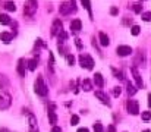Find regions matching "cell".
I'll return each mask as SVG.
<instances>
[{"mask_svg": "<svg viewBox=\"0 0 151 132\" xmlns=\"http://www.w3.org/2000/svg\"><path fill=\"white\" fill-rule=\"evenodd\" d=\"M137 91H138V87H137V85H134L131 81H128V82H126V92H128L129 95H135V94H137Z\"/></svg>", "mask_w": 151, "mask_h": 132, "instance_id": "cell-21", "label": "cell"}, {"mask_svg": "<svg viewBox=\"0 0 151 132\" xmlns=\"http://www.w3.org/2000/svg\"><path fill=\"white\" fill-rule=\"evenodd\" d=\"M139 32H141V27L139 25H132L131 27V34L132 35H139Z\"/></svg>", "mask_w": 151, "mask_h": 132, "instance_id": "cell-31", "label": "cell"}, {"mask_svg": "<svg viewBox=\"0 0 151 132\" xmlns=\"http://www.w3.org/2000/svg\"><path fill=\"white\" fill-rule=\"evenodd\" d=\"M131 74H132V76H134V79H135V82H137V87L144 88V81H142V78H141V75H139L138 68L132 66V68H131Z\"/></svg>", "mask_w": 151, "mask_h": 132, "instance_id": "cell-12", "label": "cell"}, {"mask_svg": "<svg viewBox=\"0 0 151 132\" xmlns=\"http://www.w3.org/2000/svg\"><path fill=\"white\" fill-rule=\"evenodd\" d=\"M111 72H113L114 78H117L119 81H123V79H125V75H123V72H122V71H117V69L111 68Z\"/></svg>", "mask_w": 151, "mask_h": 132, "instance_id": "cell-27", "label": "cell"}, {"mask_svg": "<svg viewBox=\"0 0 151 132\" xmlns=\"http://www.w3.org/2000/svg\"><path fill=\"white\" fill-rule=\"evenodd\" d=\"M38 10V0H27L24 4V16L32 18Z\"/></svg>", "mask_w": 151, "mask_h": 132, "instance_id": "cell-2", "label": "cell"}, {"mask_svg": "<svg viewBox=\"0 0 151 132\" xmlns=\"http://www.w3.org/2000/svg\"><path fill=\"white\" fill-rule=\"evenodd\" d=\"M126 110H128L129 115H132V116H138V115H139V104H138V101L129 98V100L126 101Z\"/></svg>", "mask_w": 151, "mask_h": 132, "instance_id": "cell-5", "label": "cell"}, {"mask_svg": "<svg viewBox=\"0 0 151 132\" xmlns=\"http://www.w3.org/2000/svg\"><path fill=\"white\" fill-rule=\"evenodd\" d=\"M62 31H63V24H62V21H60V19H54L53 24H51V28H50V37L59 35Z\"/></svg>", "mask_w": 151, "mask_h": 132, "instance_id": "cell-7", "label": "cell"}, {"mask_svg": "<svg viewBox=\"0 0 151 132\" xmlns=\"http://www.w3.org/2000/svg\"><path fill=\"white\" fill-rule=\"evenodd\" d=\"M125 132H126V131H125Z\"/></svg>", "mask_w": 151, "mask_h": 132, "instance_id": "cell-49", "label": "cell"}, {"mask_svg": "<svg viewBox=\"0 0 151 132\" xmlns=\"http://www.w3.org/2000/svg\"><path fill=\"white\" fill-rule=\"evenodd\" d=\"M107 132H116V126L114 125H109L107 126Z\"/></svg>", "mask_w": 151, "mask_h": 132, "instance_id": "cell-42", "label": "cell"}, {"mask_svg": "<svg viewBox=\"0 0 151 132\" xmlns=\"http://www.w3.org/2000/svg\"><path fill=\"white\" fill-rule=\"evenodd\" d=\"M27 71H28V68H27V60H25V59H19V60H18V65H16V72H18V75H19L21 78H25V76H27Z\"/></svg>", "mask_w": 151, "mask_h": 132, "instance_id": "cell-9", "label": "cell"}, {"mask_svg": "<svg viewBox=\"0 0 151 132\" xmlns=\"http://www.w3.org/2000/svg\"><path fill=\"white\" fill-rule=\"evenodd\" d=\"M129 9H132L134 13L139 15V13H142V3H132V4H129Z\"/></svg>", "mask_w": 151, "mask_h": 132, "instance_id": "cell-22", "label": "cell"}, {"mask_svg": "<svg viewBox=\"0 0 151 132\" xmlns=\"http://www.w3.org/2000/svg\"><path fill=\"white\" fill-rule=\"evenodd\" d=\"M28 132H40L38 125H37V118L32 113L28 115Z\"/></svg>", "mask_w": 151, "mask_h": 132, "instance_id": "cell-11", "label": "cell"}, {"mask_svg": "<svg viewBox=\"0 0 151 132\" xmlns=\"http://www.w3.org/2000/svg\"><path fill=\"white\" fill-rule=\"evenodd\" d=\"M10 22H12V19L7 13H0V24L1 25H10Z\"/></svg>", "mask_w": 151, "mask_h": 132, "instance_id": "cell-23", "label": "cell"}, {"mask_svg": "<svg viewBox=\"0 0 151 132\" xmlns=\"http://www.w3.org/2000/svg\"><path fill=\"white\" fill-rule=\"evenodd\" d=\"M51 132H62V128H60V126H53V128H51Z\"/></svg>", "mask_w": 151, "mask_h": 132, "instance_id": "cell-43", "label": "cell"}, {"mask_svg": "<svg viewBox=\"0 0 151 132\" xmlns=\"http://www.w3.org/2000/svg\"><path fill=\"white\" fill-rule=\"evenodd\" d=\"M34 91H35L40 97H46V95L49 94V87L46 85L43 75H38V76H37V79H35V82H34Z\"/></svg>", "mask_w": 151, "mask_h": 132, "instance_id": "cell-1", "label": "cell"}, {"mask_svg": "<svg viewBox=\"0 0 151 132\" xmlns=\"http://www.w3.org/2000/svg\"><path fill=\"white\" fill-rule=\"evenodd\" d=\"M66 62H68L69 66H73V65H75V56H73V54H68V56H66Z\"/></svg>", "mask_w": 151, "mask_h": 132, "instance_id": "cell-35", "label": "cell"}, {"mask_svg": "<svg viewBox=\"0 0 151 132\" xmlns=\"http://www.w3.org/2000/svg\"><path fill=\"white\" fill-rule=\"evenodd\" d=\"M99 41H100V44L103 45V47L110 45V38H109V35H107L106 32H103V31L99 32Z\"/></svg>", "mask_w": 151, "mask_h": 132, "instance_id": "cell-18", "label": "cell"}, {"mask_svg": "<svg viewBox=\"0 0 151 132\" xmlns=\"http://www.w3.org/2000/svg\"><path fill=\"white\" fill-rule=\"evenodd\" d=\"M110 15L111 16H117L119 15V7L117 6H111L110 7Z\"/></svg>", "mask_w": 151, "mask_h": 132, "instance_id": "cell-38", "label": "cell"}, {"mask_svg": "<svg viewBox=\"0 0 151 132\" xmlns=\"http://www.w3.org/2000/svg\"><path fill=\"white\" fill-rule=\"evenodd\" d=\"M141 1H145V0H141Z\"/></svg>", "mask_w": 151, "mask_h": 132, "instance_id": "cell-48", "label": "cell"}, {"mask_svg": "<svg viewBox=\"0 0 151 132\" xmlns=\"http://www.w3.org/2000/svg\"><path fill=\"white\" fill-rule=\"evenodd\" d=\"M141 19L144 22H151V12H142L141 13Z\"/></svg>", "mask_w": 151, "mask_h": 132, "instance_id": "cell-33", "label": "cell"}, {"mask_svg": "<svg viewBox=\"0 0 151 132\" xmlns=\"http://www.w3.org/2000/svg\"><path fill=\"white\" fill-rule=\"evenodd\" d=\"M59 13H60L62 16H68V15L73 13V9H72L70 3H69V1H62L60 6H59Z\"/></svg>", "mask_w": 151, "mask_h": 132, "instance_id": "cell-10", "label": "cell"}, {"mask_svg": "<svg viewBox=\"0 0 151 132\" xmlns=\"http://www.w3.org/2000/svg\"><path fill=\"white\" fill-rule=\"evenodd\" d=\"M0 132H10L7 128H0Z\"/></svg>", "mask_w": 151, "mask_h": 132, "instance_id": "cell-46", "label": "cell"}, {"mask_svg": "<svg viewBox=\"0 0 151 132\" xmlns=\"http://www.w3.org/2000/svg\"><path fill=\"white\" fill-rule=\"evenodd\" d=\"M47 69H49V72L51 75L54 74V57H53V54L50 51H49V66H47Z\"/></svg>", "mask_w": 151, "mask_h": 132, "instance_id": "cell-24", "label": "cell"}, {"mask_svg": "<svg viewBox=\"0 0 151 132\" xmlns=\"http://www.w3.org/2000/svg\"><path fill=\"white\" fill-rule=\"evenodd\" d=\"M3 7H4L7 12H15V10H16V4H15V1H6Z\"/></svg>", "mask_w": 151, "mask_h": 132, "instance_id": "cell-25", "label": "cell"}, {"mask_svg": "<svg viewBox=\"0 0 151 132\" xmlns=\"http://www.w3.org/2000/svg\"><path fill=\"white\" fill-rule=\"evenodd\" d=\"M81 88H82L85 92H90V91L93 89V81L88 79V78H85L84 81H81Z\"/></svg>", "mask_w": 151, "mask_h": 132, "instance_id": "cell-19", "label": "cell"}, {"mask_svg": "<svg viewBox=\"0 0 151 132\" xmlns=\"http://www.w3.org/2000/svg\"><path fill=\"white\" fill-rule=\"evenodd\" d=\"M49 122H50V125L56 126V123H57V116H56L54 112H49Z\"/></svg>", "mask_w": 151, "mask_h": 132, "instance_id": "cell-28", "label": "cell"}, {"mask_svg": "<svg viewBox=\"0 0 151 132\" xmlns=\"http://www.w3.org/2000/svg\"><path fill=\"white\" fill-rule=\"evenodd\" d=\"M145 63H147V60H145V53H144V50H138V53H137V56H135V59H134V66L135 68H138V66H145Z\"/></svg>", "mask_w": 151, "mask_h": 132, "instance_id": "cell-8", "label": "cell"}, {"mask_svg": "<svg viewBox=\"0 0 151 132\" xmlns=\"http://www.w3.org/2000/svg\"><path fill=\"white\" fill-rule=\"evenodd\" d=\"M78 60H79V65H81L82 69H87V71H93L94 69V59L88 53H81L78 56Z\"/></svg>", "mask_w": 151, "mask_h": 132, "instance_id": "cell-3", "label": "cell"}, {"mask_svg": "<svg viewBox=\"0 0 151 132\" xmlns=\"http://www.w3.org/2000/svg\"><path fill=\"white\" fill-rule=\"evenodd\" d=\"M141 119H142V120H150L151 119V112L150 110L142 112V113H141Z\"/></svg>", "mask_w": 151, "mask_h": 132, "instance_id": "cell-36", "label": "cell"}, {"mask_svg": "<svg viewBox=\"0 0 151 132\" xmlns=\"http://www.w3.org/2000/svg\"><path fill=\"white\" fill-rule=\"evenodd\" d=\"M91 44H93V47H94V48H97L99 54H100V56H103L101 48H100V45H99V40H96V37H93V38H91Z\"/></svg>", "mask_w": 151, "mask_h": 132, "instance_id": "cell-32", "label": "cell"}, {"mask_svg": "<svg viewBox=\"0 0 151 132\" xmlns=\"http://www.w3.org/2000/svg\"><path fill=\"white\" fill-rule=\"evenodd\" d=\"M68 37H69V35H68V32H66V31H62V32L57 35V40H59V43L60 44H63L66 40H68Z\"/></svg>", "mask_w": 151, "mask_h": 132, "instance_id": "cell-30", "label": "cell"}, {"mask_svg": "<svg viewBox=\"0 0 151 132\" xmlns=\"http://www.w3.org/2000/svg\"><path fill=\"white\" fill-rule=\"evenodd\" d=\"M148 107H151V92H148Z\"/></svg>", "mask_w": 151, "mask_h": 132, "instance_id": "cell-45", "label": "cell"}, {"mask_svg": "<svg viewBox=\"0 0 151 132\" xmlns=\"http://www.w3.org/2000/svg\"><path fill=\"white\" fill-rule=\"evenodd\" d=\"M94 84H96L97 88L104 87V78H103V75H101L100 72H96V75H94Z\"/></svg>", "mask_w": 151, "mask_h": 132, "instance_id": "cell-20", "label": "cell"}, {"mask_svg": "<svg viewBox=\"0 0 151 132\" xmlns=\"http://www.w3.org/2000/svg\"><path fill=\"white\" fill-rule=\"evenodd\" d=\"M94 95L100 100L103 104H106V106H110V100H109V95L103 91V89H97L96 92H94Z\"/></svg>", "mask_w": 151, "mask_h": 132, "instance_id": "cell-13", "label": "cell"}, {"mask_svg": "<svg viewBox=\"0 0 151 132\" xmlns=\"http://www.w3.org/2000/svg\"><path fill=\"white\" fill-rule=\"evenodd\" d=\"M10 28L13 30V35H16V31H18V22H16V21L10 22Z\"/></svg>", "mask_w": 151, "mask_h": 132, "instance_id": "cell-40", "label": "cell"}, {"mask_svg": "<svg viewBox=\"0 0 151 132\" xmlns=\"http://www.w3.org/2000/svg\"><path fill=\"white\" fill-rule=\"evenodd\" d=\"M78 123H79V116L78 115H72L70 116V125L72 126H76Z\"/></svg>", "mask_w": 151, "mask_h": 132, "instance_id": "cell-34", "label": "cell"}, {"mask_svg": "<svg viewBox=\"0 0 151 132\" xmlns=\"http://www.w3.org/2000/svg\"><path fill=\"white\" fill-rule=\"evenodd\" d=\"M76 132H90V131H88V128H79Z\"/></svg>", "mask_w": 151, "mask_h": 132, "instance_id": "cell-44", "label": "cell"}, {"mask_svg": "<svg viewBox=\"0 0 151 132\" xmlns=\"http://www.w3.org/2000/svg\"><path fill=\"white\" fill-rule=\"evenodd\" d=\"M142 132H151V131H150V129H144Z\"/></svg>", "mask_w": 151, "mask_h": 132, "instance_id": "cell-47", "label": "cell"}, {"mask_svg": "<svg viewBox=\"0 0 151 132\" xmlns=\"http://www.w3.org/2000/svg\"><path fill=\"white\" fill-rule=\"evenodd\" d=\"M134 53V50H132V47L131 45H117L116 47V54L119 56V57H128V56H131Z\"/></svg>", "mask_w": 151, "mask_h": 132, "instance_id": "cell-6", "label": "cell"}, {"mask_svg": "<svg viewBox=\"0 0 151 132\" xmlns=\"http://www.w3.org/2000/svg\"><path fill=\"white\" fill-rule=\"evenodd\" d=\"M27 68H28V71H35L37 68H38V57H31V59H28L27 60Z\"/></svg>", "mask_w": 151, "mask_h": 132, "instance_id": "cell-16", "label": "cell"}, {"mask_svg": "<svg viewBox=\"0 0 151 132\" xmlns=\"http://www.w3.org/2000/svg\"><path fill=\"white\" fill-rule=\"evenodd\" d=\"M93 129H94V132H104V128H103V125H101L100 122H96L94 126H93Z\"/></svg>", "mask_w": 151, "mask_h": 132, "instance_id": "cell-37", "label": "cell"}, {"mask_svg": "<svg viewBox=\"0 0 151 132\" xmlns=\"http://www.w3.org/2000/svg\"><path fill=\"white\" fill-rule=\"evenodd\" d=\"M81 4L88 10V13H90V18L93 19V12H91V1L90 0H81Z\"/></svg>", "mask_w": 151, "mask_h": 132, "instance_id": "cell-26", "label": "cell"}, {"mask_svg": "<svg viewBox=\"0 0 151 132\" xmlns=\"http://www.w3.org/2000/svg\"><path fill=\"white\" fill-rule=\"evenodd\" d=\"M10 87V81H9V78L4 75V74H1L0 72V89H7V88Z\"/></svg>", "mask_w": 151, "mask_h": 132, "instance_id": "cell-17", "label": "cell"}, {"mask_svg": "<svg viewBox=\"0 0 151 132\" xmlns=\"http://www.w3.org/2000/svg\"><path fill=\"white\" fill-rule=\"evenodd\" d=\"M75 45H76V48H78V50H82V48H84V45H82V41H81L79 38H75Z\"/></svg>", "mask_w": 151, "mask_h": 132, "instance_id": "cell-41", "label": "cell"}, {"mask_svg": "<svg viewBox=\"0 0 151 132\" xmlns=\"http://www.w3.org/2000/svg\"><path fill=\"white\" fill-rule=\"evenodd\" d=\"M10 104H12V97H10V94L6 92V91H1V92H0V112L7 110V109L10 107Z\"/></svg>", "mask_w": 151, "mask_h": 132, "instance_id": "cell-4", "label": "cell"}, {"mask_svg": "<svg viewBox=\"0 0 151 132\" xmlns=\"http://www.w3.org/2000/svg\"><path fill=\"white\" fill-rule=\"evenodd\" d=\"M122 94V88L120 87H113V95L114 97H119Z\"/></svg>", "mask_w": 151, "mask_h": 132, "instance_id": "cell-39", "label": "cell"}, {"mask_svg": "<svg viewBox=\"0 0 151 132\" xmlns=\"http://www.w3.org/2000/svg\"><path fill=\"white\" fill-rule=\"evenodd\" d=\"M132 22H134V18H131V16H123L122 18V25H125V27H131Z\"/></svg>", "mask_w": 151, "mask_h": 132, "instance_id": "cell-29", "label": "cell"}, {"mask_svg": "<svg viewBox=\"0 0 151 132\" xmlns=\"http://www.w3.org/2000/svg\"><path fill=\"white\" fill-rule=\"evenodd\" d=\"M13 32H7V31H3L0 34V40L3 41V44H9L10 41H13Z\"/></svg>", "mask_w": 151, "mask_h": 132, "instance_id": "cell-15", "label": "cell"}, {"mask_svg": "<svg viewBox=\"0 0 151 132\" xmlns=\"http://www.w3.org/2000/svg\"><path fill=\"white\" fill-rule=\"evenodd\" d=\"M69 28H70V31H72L73 34L79 32V31L82 30V22H81V19H78V18H76V19H72Z\"/></svg>", "mask_w": 151, "mask_h": 132, "instance_id": "cell-14", "label": "cell"}]
</instances>
